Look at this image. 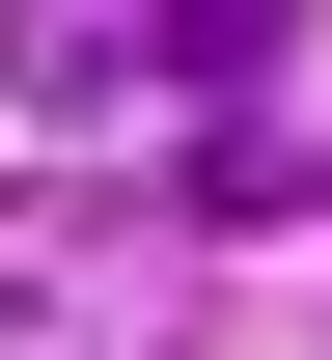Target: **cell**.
Wrapping results in <instances>:
<instances>
[{
  "instance_id": "obj_1",
  "label": "cell",
  "mask_w": 332,
  "mask_h": 360,
  "mask_svg": "<svg viewBox=\"0 0 332 360\" xmlns=\"http://www.w3.org/2000/svg\"><path fill=\"white\" fill-rule=\"evenodd\" d=\"M0 360H166V277H139V250H28V222H0Z\"/></svg>"
},
{
  "instance_id": "obj_2",
  "label": "cell",
  "mask_w": 332,
  "mask_h": 360,
  "mask_svg": "<svg viewBox=\"0 0 332 360\" xmlns=\"http://www.w3.org/2000/svg\"><path fill=\"white\" fill-rule=\"evenodd\" d=\"M0 84H28V111H111V84H139V28H111V0H55V28L0 0Z\"/></svg>"
}]
</instances>
